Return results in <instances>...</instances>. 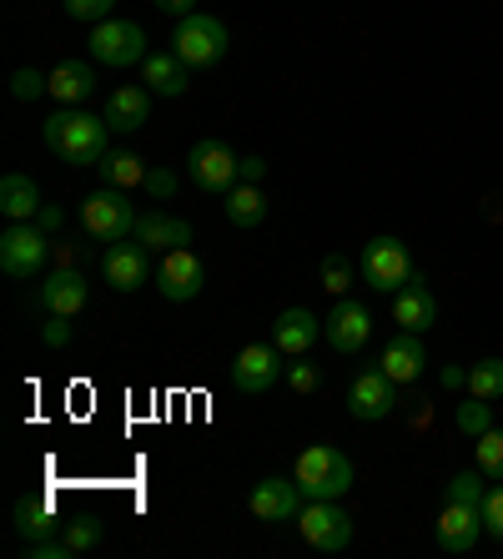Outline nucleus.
I'll return each instance as SVG.
<instances>
[{"label":"nucleus","mask_w":503,"mask_h":559,"mask_svg":"<svg viewBox=\"0 0 503 559\" xmlns=\"http://www.w3.org/2000/svg\"><path fill=\"white\" fill-rule=\"evenodd\" d=\"M46 146L71 167H101L106 152H111V121L65 106V111L46 117Z\"/></svg>","instance_id":"1"},{"label":"nucleus","mask_w":503,"mask_h":559,"mask_svg":"<svg viewBox=\"0 0 503 559\" xmlns=\"http://www.w3.org/2000/svg\"><path fill=\"white\" fill-rule=\"evenodd\" d=\"M292 479L308 499H343L352 489V459L333 443H312V449L297 454Z\"/></svg>","instance_id":"2"},{"label":"nucleus","mask_w":503,"mask_h":559,"mask_svg":"<svg viewBox=\"0 0 503 559\" xmlns=\"http://www.w3.org/2000/svg\"><path fill=\"white\" fill-rule=\"evenodd\" d=\"M136 222H142V212L121 187H101L81 202V227L96 242H127V237H136Z\"/></svg>","instance_id":"3"},{"label":"nucleus","mask_w":503,"mask_h":559,"mask_svg":"<svg viewBox=\"0 0 503 559\" xmlns=\"http://www.w3.org/2000/svg\"><path fill=\"white\" fill-rule=\"evenodd\" d=\"M171 51L192 66V71H207V66H217L221 56L232 51V31L221 26L217 15H202V11H196V15H187V21H177Z\"/></svg>","instance_id":"4"},{"label":"nucleus","mask_w":503,"mask_h":559,"mask_svg":"<svg viewBox=\"0 0 503 559\" xmlns=\"http://www.w3.org/2000/svg\"><path fill=\"white\" fill-rule=\"evenodd\" d=\"M187 177H192L196 192L207 197H227L237 182H242V156H232V146L221 142H196L192 156H187Z\"/></svg>","instance_id":"5"},{"label":"nucleus","mask_w":503,"mask_h":559,"mask_svg":"<svg viewBox=\"0 0 503 559\" xmlns=\"http://www.w3.org/2000/svg\"><path fill=\"white\" fill-rule=\"evenodd\" d=\"M297 530L308 539L312 549H323V555H337V549L352 545V514L337 499H308L302 514H297Z\"/></svg>","instance_id":"6"},{"label":"nucleus","mask_w":503,"mask_h":559,"mask_svg":"<svg viewBox=\"0 0 503 559\" xmlns=\"http://www.w3.org/2000/svg\"><path fill=\"white\" fill-rule=\"evenodd\" d=\"M358 267H362V283L373 287V293H398L414 277V258H408V248H403L398 237H373L362 248Z\"/></svg>","instance_id":"7"},{"label":"nucleus","mask_w":503,"mask_h":559,"mask_svg":"<svg viewBox=\"0 0 503 559\" xmlns=\"http://www.w3.org/2000/svg\"><path fill=\"white\" fill-rule=\"evenodd\" d=\"M91 56L101 66H136V61H146V31L136 26V21H101V26L91 31Z\"/></svg>","instance_id":"8"},{"label":"nucleus","mask_w":503,"mask_h":559,"mask_svg":"<svg viewBox=\"0 0 503 559\" xmlns=\"http://www.w3.org/2000/svg\"><path fill=\"white\" fill-rule=\"evenodd\" d=\"M202 287H207V267H202V258H196L192 248L161 252V262H156V293H161V298L192 302Z\"/></svg>","instance_id":"9"},{"label":"nucleus","mask_w":503,"mask_h":559,"mask_svg":"<svg viewBox=\"0 0 503 559\" xmlns=\"http://www.w3.org/2000/svg\"><path fill=\"white\" fill-rule=\"evenodd\" d=\"M46 267V233L31 222H11L0 233V273L5 277H36Z\"/></svg>","instance_id":"10"},{"label":"nucleus","mask_w":503,"mask_h":559,"mask_svg":"<svg viewBox=\"0 0 503 559\" xmlns=\"http://www.w3.org/2000/svg\"><path fill=\"white\" fill-rule=\"evenodd\" d=\"M398 408V383L383 373V368H362L348 389V414L362 418V424H378Z\"/></svg>","instance_id":"11"},{"label":"nucleus","mask_w":503,"mask_h":559,"mask_svg":"<svg viewBox=\"0 0 503 559\" xmlns=\"http://www.w3.org/2000/svg\"><path fill=\"white\" fill-rule=\"evenodd\" d=\"M283 378V353H277V343H247L242 353H237L232 364V389L237 393H272V383Z\"/></svg>","instance_id":"12"},{"label":"nucleus","mask_w":503,"mask_h":559,"mask_svg":"<svg viewBox=\"0 0 503 559\" xmlns=\"http://www.w3.org/2000/svg\"><path fill=\"white\" fill-rule=\"evenodd\" d=\"M101 273L117 293H136V287L152 283V252H146L142 242H106Z\"/></svg>","instance_id":"13"},{"label":"nucleus","mask_w":503,"mask_h":559,"mask_svg":"<svg viewBox=\"0 0 503 559\" xmlns=\"http://www.w3.org/2000/svg\"><path fill=\"white\" fill-rule=\"evenodd\" d=\"M393 323H398L403 333H428V328L439 323V298H433V287L418 273L393 293Z\"/></svg>","instance_id":"14"},{"label":"nucleus","mask_w":503,"mask_h":559,"mask_svg":"<svg viewBox=\"0 0 503 559\" xmlns=\"http://www.w3.org/2000/svg\"><path fill=\"white\" fill-rule=\"evenodd\" d=\"M368 333H373V312L352 298H337V308L323 318V338L333 343L337 353H358L362 343H368Z\"/></svg>","instance_id":"15"},{"label":"nucleus","mask_w":503,"mask_h":559,"mask_svg":"<svg viewBox=\"0 0 503 559\" xmlns=\"http://www.w3.org/2000/svg\"><path fill=\"white\" fill-rule=\"evenodd\" d=\"M86 298H91V287L76 267H61V273H51L36 287V308L51 312V318H76V312L86 308Z\"/></svg>","instance_id":"16"},{"label":"nucleus","mask_w":503,"mask_h":559,"mask_svg":"<svg viewBox=\"0 0 503 559\" xmlns=\"http://www.w3.org/2000/svg\"><path fill=\"white\" fill-rule=\"evenodd\" d=\"M302 489H297V479H262V484H252V514H258L262 524H287V520H297L302 514Z\"/></svg>","instance_id":"17"},{"label":"nucleus","mask_w":503,"mask_h":559,"mask_svg":"<svg viewBox=\"0 0 503 559\" xmlns=\"http://www.w3.org/2000/svg\"><path fill=\"white\" fill-rule=\"evenodd\" d=\"M433 534H439V549L443 555H468V549L478 545V534H483V514L468 504H458V499H448L439 514V524H433Z\"/></svg>","instance_id":"18"},{"label":"nucleus","mask_w":503,"mask_h":559,"mask_svg":"<svg viewBox=\"0 0 503 559\" xmlns=\"http://www.w3.org/2000/svg\"><path fill=\"white\" fill-rule=\"evenodd\" d=\"M318 338H323V318H312L308 308H287V312H277V323H272V343H277L283 358H302Z\"/></svg>","instance_id":"19"},{"label":"nucleus","mask_w":503,"mask_h":559,"mask_svg":"<svg viewBox=\"0 0 503 559\" xmlns=\"http://www.w3.org/2000/svg\"><path fill=\"white\" fill-rule=\"evenodd\" d=\"M378 368H383L393 383H414V378H423L428 368V348H423V333H398V338L383 348V358H378Z\"/></svg>","instance_id":"20"},{"label":"nucleus","mask_w":503,"mask_h":559,"mask_svg":"<svg viewBox=\"0 0 503 559\" xmlns=\"http://www.w3.org/2000/svg\"><path fill=\"white\" fill-rule=\"evenodd\" d=\"M136 242H142L146 252H171V248H187V242H192V227L181 217H167V212H142Z\"/></svg>","instance_id":"21"},{"label":"nucleus","mask_w":503,"mask_h":559,"mask_svg":"<svg viewBox=\"0 0 503 559\" xmlns=\"http://www.w3.org/2000/svg\"><path fill=\"white\" fill-rule=\"evenodd\" d=\"M106 121H111V131H142L152 121V92L146 86H117L106 102Z\"/></svg>","instance_id":"22"},{"label":"nucleus","mask_w":503,"mask_h":559,"mask_svg":"<svg viewBox=\"0 0 503 559\" xmlns=\"http://www.w3.org/2000/svg\"><path fill=\"white\" fill-rule=\"evenodd\" d=\"M15 534L26 539V545H36V539H51L56 530H61V520H56V504L46 495H26L15 499Z\"/></svg>","instance_id":"23"},{"label":"nucleus","mask_w":503,"mask_h":559,"mask_svg":"<svg viewBox=\"0 0 503 559\" xmlns=\"http://www.w3.org/2000/svg\"><path fill=\"white\" fill-rule=\"evenodd\" d=\"M0 212L11 222H36L40 217V187L26 171H5L0 177Z\"/></svg>","instance_id":"24"},{"label":"nucleus","mask_w":503,"mask_h":559,"mask_svg":"<svg viewBox=\"0 0 503 559\" xmlns=\"http://www.w3.org/2000/svg\"><path fill=\"white\" fill-rule=\"evenodd\" d=\"M142 71H146V81H152L156 96H181V92H187V81H192V66L181 61L177 51H171V56L152 51V56L142 61Z\"/></svg>","instance_id":"25"},{"label":"nucleus","mask_w":503,"mask_h":559,"mask_svg":"<svg viewBox=\"0 0 503 559\" xmlns=\"http://www.w3.org/2000/svg\"><path fill=\"white\" fill-rule=\"evenodd\" d=\"M91 92H96V71H91L86 61H61L51 71V96L56 102L76 106V102H86Z\"/></svg>","instance_id":"26"},{"label":"nucleus","mask_w":503,"mask_h":559,"mask_svg":"<svg viewBox=\"0 0 503 559\" xmlns=\"http://www.w3.org/2000/svg\"><path fill=\"white\" fill-rule=\"evenodd\" d=\"M227 222L232 227H262L267 222V197H262L258 182H237L227 192Z\"/></svg>","instance_id":"27"},{"label":"nucleus","mask_w":503,"mask_h":559,"mask_svg":"<svg viewBox=\"0 0 503 559\" xmlns=\"http://www.w3.org/2000/svg\"><path fill=\"white\" fill-rule=\"evenodd\" d=\"M101 177H106V187H121V192H131V187H146V162L136 152H106Z\"/></svg>","instance_id":"28"},{"label":"nucleus","mask_w":503,"mask_h":559,"mask_svg":"<svg viewBox=\"0 0 503 559\" xmlns=\"http://www.w3.org/2000/svg\"><path fill=\"white\" fill-rule=\"evenodd\" d=\"M468 393L483 399V404H499L503 399V358H478L468 368Z\"/></svg>","instance_id":"29"},{"label":"nucleus","mask_w":503,"mask_h":559,"mask_svg":"<svg viewBox=\"0 0 503 559\" xmlns=\"http://www.w3.org/2000/svg\"><path fill=\"white\" fill-rule=\"evenodd\" d=\"M474 459H478V468H483V479L503 484V429L478 433V439H474Z\"/></svg>","instance_id":"30"},{"label":"nucleus","mask_w":503,"mask_h":559,"mask_svg":"<svg viewBox=\"0 0 503 559\" xmlns=\"http://www.w3.org/2000/svg\"><path fill=\"white\" fill-rule=\"evenodd\" d=\"M483 468H464V474H453L448 479V499H458V504H468V509H483Z\"/></svg>","instance_id":"31"},{"label":"nucleus","mask_w":503,"mask_h":559,"mask_svg":"<svg viewBox=\"0 0 503 559\" xmlns=\"http://www.w3.org/2000/svg\"><path fill=\"white\" fill-rule=\"evenodd\" d=\"M101 534H106V524L96 520V514H91V520H76V524H65V549H71V555H86V549H96L101 545Z\"/></svg>","instance_id":"32"},{"label":"nucleus","mask_w":503,"mask_h":559,"mask_svg":"<svg viewBox=\"0 0 503 559\" xmlns=\"http://www.w3.org/2000/svg\"><path fill=\"white\" fill-rule=\"evenodd\" d=\"M489 429H493V414H489V404L468 393V404H458V433H468V439H478V433H489Z\"/></svg>","instance_id":"33"},{"label":"nucleus","mask_w":503,"mask_h":559,"mask_svg":"<svg viewBox=\"0 0 503 559\" xmlns=\"http://www.w3.org/2000/svg\"><path fill=\"white\" fill-rule=\"evenodd\" d=\"M51 92V76L46 71H36V66H21L11 76V96L15 102H36V96H46Z\"/></svg>","instance_id":"34"},{"label":"nucleus","mask_w":503,"mask_h":559,"mask_svg":"<svg viewBox=\"0 0 503 559\" xmlns=\"http://www.w3.org/2000/svg\"><path fill=\"white\" fill-rule=\"evenodd\" d=\"M323 287H327V293H337V298L352 287V262L343 258V252H327V258H323Z\"/></svg>","instance_id":"35"},{"label":"nucleus","mask_w":503,"mask_h":559,"mask_svg":"<svg viewBox=\"0 0 503 559\" xmlns=\"http://www.w3.org/2000/svg\"><path fill=\"white\" fill-rule=\"evenodd\" d=\"M111 11H117V0H65V15H71V21H86V26L111 21Z\"/></svg>","instance_id":"36"},{"label":"nucleus","mask_w":503,"mask_h":559,"mask_svg":"<svg viewBox=\"0 0 503 559\" xmlns=\"http://www.w3.org/2000/svg\"><path fill=\"white\" fill-rule=\"evenodd\" d=\"M478 514H483V534H493L503 545V484H493L489 495H483V509H478Z\"/></svg>","instance_id":"37"},{"label":"nucleus","mask_w":503,"mask_h":559,"mask_svg":"<svg viewBox=\"0 0 503 559\" xmlns=\"http://www.w3.org/2000/svg\"><path fill=\"white\" fill-rule=\"evenodd\" d=\"M146 192L156 197V202H167V197H177V171H146Z\"/></svg>","instance_id":"38"},{"label":"nucleus","mask_w":503,"mask_h":559,"mask_svg":"<svg viewBox=\"0 0 503 559\" xmlns=\"http://www.w3.org/2000/svg\"><path fill=\"white\" fill-rule=\"evenodd\" d=\"M287 383H292L297 393H312L318 383H323V373H318L312 364H292V368H287Z\"/></svg>","instance_id":"39"},{"label":"nucleus","mask_w":503,"mask_h":559,"mask_svg":"<svg viewBox=\"0 0 503 559\" xmlns=\"http://www.w3.org/2000/svg\"><path fill=\"white\" fill-rule=\"evenodd\" d=\"M40 338H46V348H65V343H71V318H51Z\"/></svg>","instance_id":"40"},{"label":"nucleus","mask_w":503,"mask_h":559,"mask_svg":"<svg viewBox=\"0 0 503 559\" xmlns=\"http://www.w3.org/2000/svg\"><path fill=\"white\" fill-rule=\"evenodd\" d=\"M156 11L177 15V21H187V15H196V0H156Z\"/></svg>","instance_id":"41"},{"label":"nucleus","mask_w":503,"mask_h":559,"mask_svg":"<svg viewBox=\"0 0 503 559\" xmlns=\"http://www.w3.org/2000/svg\"><path fill=\"white\" fill-rule=\"evenodd\" d=\"M267 177V162L262 156H242V182H262Z\"/></svg>","instance_id":"42"},{"label":"nucleus","mask_w":503,"mask_h":559,"mask_svg":"<svg viewBox=\"0 0 503 559\" xmlns=\"http://www.w3.org/2000/svg\"><path fill=\"white\" fill-rule=\"evenodd\" d=\"M443 389H468V368H443Z\"/></svg>","instance_id":"43"},{"label":"nucleus","mask_w":503,"mask_h":559,"mask_svg":"<svg viewBox=\"0 0 503 559\" xmlns=\"http://www.w3.org/2000/svg\"><path fill=\"white\" fill-rule=\"evenodd\" d=\"M40 233H51V227H61V212H51V207H40Z\"/></svg>","instance_id":"44"}]
</instances>
